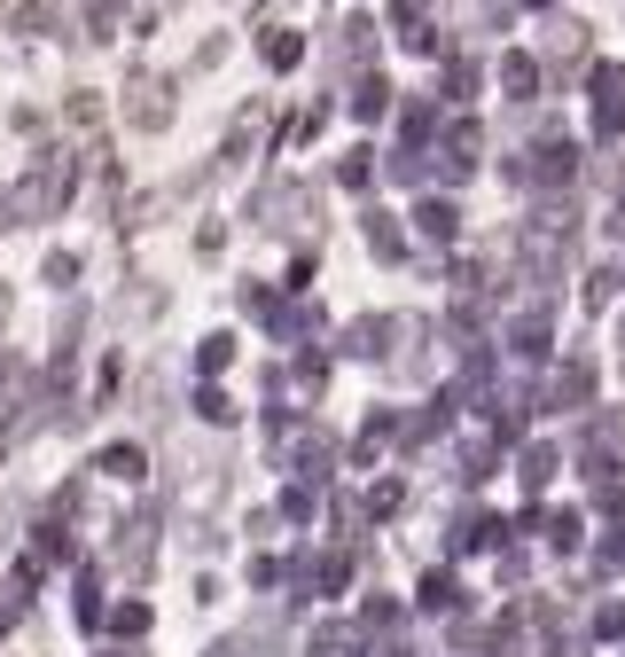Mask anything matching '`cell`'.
Returning <instances> with one entry per match:
<instances>
[{
    "label": "cell",
    "mask_w": 625,
    "mask_h": 657,
    "mask_svg": "<svg viewBox=\"0 0 625 657\" xmlns=\"http://www.w3.org/2000/svg\"><path fill=\"white\" fill-rule=\"evenodd\" d=\"M196 407H204V423H235V399H227V391H204Z\"/></svg>",
    "instance_id": "cell-18"
},
{
    "label": "cell",
    "mask_w": 625,
    "mask_h": 657,
    "mask_svg": "<svg viewBox=\"0 0 625 657\" xmlns=\"http://www.w3.org/2000/svg\"><path fill=\"white\" fill-rule=\"evenodd\" d=\"M610 290H617V267H594L586 274V305H610Z\"/></svg>",
    "instance_id": "cell-16"
},
{
    "label": "cell",
    "mask_w": 625,
    "mask_h": 657,
    "mask_svg": "<svg viewBox=\"0 0 625 657\" xmlns=\"http://www.w3.org/2000/svg\"><path fill=\"white\" fill-rule=\"evenodd\" d=\"M445 95H454V103L477 95V63H454V71H445Z\"/></svg>",
    "instance_id": "cell-15"
},
{
    "label": "cell",
    "mask_w": 625,
    "mask_h": 657,
    "mask_svg": "<svg viewBox=\"0 0 625 657\" xmlns=\"http://www.w3.org/2000/svg\"><path fill=\"white\" fill-rule=\"evenodd\" d=\"M0 321H9V282H0Z\"/></svg>",
    "instance_id": "cell-21"
},
{
    "label": "cell",
    "mask_w": 625,
    "mask_h": 657,
    "mask_svg": "<svg viewBox=\"0 0 625 657\" xmlns=\"http://www.w3.org/2000/svg\"><path fill=\"white\" fill-rule=\"evenodd\" d=\"M548 470H556V454H548V446H531V454H524V485H548Z\"/></svg>",
    "instance_id": "cell-17"
},
{
    "label": "cell",
    "mask_w": 625,
    "mask_h": 657,
    "mask_svg": "<svg viewBox=\"0 0 625 657\" xmlns=\"http://www.w3.org/2000/svg\"><path fill=\"white\" fill-rule=\"evenodd\" d=\"M258 47H266V63H274V71H290V63L305 55V40H298V32H282V24H274V32H266Z\"/></svg>",
    "instance_id": "cell-12"
},
{
    "label": "cell",
    "mask_w": 625,
    "mask_h": 657,
    "mask_svg": "<svg viewBox=\"0 0 625 657\" xmlns=\"http://www.w3.org/2000/svg\"><path fill=\"white\" fill-rule=\"evenodd\" d=\"M384 103H391V87H384V78L368 71L360 87H352V110H360V118H384Z\"/></svg>",
    "instance_id": "cell-13"
},
{
    "label": "cell",
    "mask_w": 625,
    "mask_h": 657,
    "mask_svg": "<svg viewBox=\"0 0 625 657\" xmlns=\"http://www.w3.org/2000/svg\"><path fill=\"white\" fill-rule=\"evenodd\" d=\"M17 212H24V204H17L9 189H0V227H17Z\"/></svg>",
    "instance_id": "cell-20"
},
{
    "label": "cell",
    "mask_w": 625,
    "mask_h": 657,
    "mask_svg": "<svg viewBox=\"0 0 625 657\" xmlns=\"http://www.w3.org/2000/svg\"><path fill=\"white\" fill-rule=\"evenodd\" d=\"M103 470H110V477H141V446H110Z\"/></svg>",
    "instance_id": "cell-14"
},
{
    "label": "cell",
    "mask_w": 625,
    "mask_h": 657,
    "mask_svg": "<svg viewBox=\"0 0 625 657\" xmlns=\"http://www.w3.org/2000/svg\"><path fill=\"white\" fill-rule=\"evenodd\" d=\"M258 133H266V103H250L235 126H227V141H219V157H250L258 149Z\"/></svg>",
    "instance_id": "cell-6"
},
{
    "label": "cell",
    "mask_w": 625,
    "mask_h": 657,
    "mask_svg": "<svg viewBox=\"0 0 625 657\" xmlns=\"http://www.w3.org/2000/svg\"><path fill=\"white\" fill-rule=\"evenodd\" d=\"M586 391H594V360H563L548 384V407H586Z\"/></svg>",
    "instance_id": "cell-5"
},
{
    "label": "cell",
    "mask_w": 625,
    "mask_h": 657,
    "mask_svg": "<svg viewBox=\"0 0 625 657\" xmlns=\"http://www.w3.org/2000/svg\"><path fill=\"white\" fill-rule=\"evenodd\" d=\"M384 337H391V321H376V313H368V321H352V345H344V353L376 360V353H384Z\"/></svg>",
    "instance_id": "cell-9"
},
{
    "label": "cell",
    "mask_w": 625,
    "mask_h": 657,
    "mask_svg": "<svg viewBox=\"0 0 625 657\" xmlns=\"http://www.w3.org/2000/svg\"><path fill=\"white\" fill-rule=\"evenodd\" d=\"M157 9H172V0H149V24H157Z\"/></svg>",
    "instance_id": "cell-22"
},
{
    "label": "cell",
    "mask_w": 625,
    "mask_h": 657,
    "mask_svg": "<svg viewBox=\"0 0 625 657\" xmlns=\"http://www.w3.org/2000/svg\"><path fill=\"white\" fill-rule=\"evenodd\" d=\"M126 118H133L141 133H157V126L172 118V78H157V71H133V78H126Z\"/></svg>",
    "instance_id": "cell-3"
},
{
    "label": "cell",
    "mask_w": 625,
    "mask_h": 657,
    "mask_svg": "<svg viewBox=\"0 0 625 657\" xmlns=\"http://www.w3.org/2000/svg\"><path fill=\"white\" fill-rule=\"evenodd\" d=\"M500 78H508V95H524V103L540 95V63H531V55H508V63H500Z\"/></svg>",
    "instance_id": "cell-10"
},
{
    "label": "cell",
    "mask_w": 625,
    "mask_h": 657,
    "mask_svg": "<svg viewBox=\"0 0 625 657\" xmlns=\"http://www.w3.org/2000/svg\"><path fill=\"white\" fill-rule=\"evenodd\" d=\"M414 227H422L430 243H445V235H454V227H462V212H454V204H438V196H430V204L414 212Z\"/></svg>",
    "instance_id": "cell-7"
},
{
    "label": "cell",
    "mask_w": 625,
    "mask_h": 657,
    "mask_svg": "<svg viewBox=\"0 0 625 657\" xmlns=\"http://www.w3.org/2000/svg\"><path fill=\"white\" fill-rule=\"evenodd\" d=\"M571 173H579V149H571L563 133H548L540 157H524V164H516V181H540V189H563Z\"/></svg>",
    "instance_id": "cell-4"
},
{
    "label": "cell",
    "mask_w": 625,
    "mask_h": 657,
    "mask_svg": "<svg viewBox=\"0 0 625 657\" xmlns=\"http://www.w3.org/2000/svg\"><path fill=\"white\" fill-rule=\"evenodd\" d=\"M313 212H321V204H313V189H298V181H266V189L250 196V219L274 227V235H282V227L313 235Z\"/></svg>",
    "instance_id": "cell-2"
},
{
    "label": "cell",
    "mask_w": 625,
    "mask_h": 657,
    "mask_svg": "<svg viewBox=\"0 0 625 657\" xmlns=\"http://www.w3.org/2000/svg\"><path fill=\"white\" fill-rule=\"evenodd\" d=\"M617 345H625V337H617Z\"/></svg>",
    "instance_id": "cell-23"
},
{
    "label": "cell",
    "mask_w": 625,
    "mask_h": 657,
    "mask_svg": "<svg viewBox=\"0 0 625 657\" xmlns=\"http://www.w3.org/2000/svg\"><path fill=\"white\" fill-rule=\"evenodd\" d=\"M368 243H376V259H407V235H399V219H384V212H368Z\"/></svg>",
    "instance_id": "cell-8"
},
{
    "label": "cell",
    "mask_w": 625,
    "mask_h": 657,
    "mask_svg": "<svg viewBox=\"0 0 625 657\" xmlns=\"http://www.w3.org/2000/svg\"><path fill=\"white\" fill-rule=\"evenodd\" d=\"M368 47H376V24H368V17H344V40H336V55L368 63Z\"/></svg>",
    "instance_id": "cell-11"
},
{
    "label": "cell",
    "mask_w": 625,
    "mask_h": 657,
    "mask_svg": "<svg viewBox=\"0 0 625 657\" xmlns=\"http://www.w3.org/2000/svg\"><path fill=\"white\" fill-rule=\"evenodd\" d=\"M71 181H78V157L71 149H40V173L24 181V219H55L63 204H71Z\"/></svg>",
    "instance_id": "cell-1"
},
{
    "label": "cell",
    "mask_w": 625,
    "mask_h": 657,
    "mask_svg": "<svg viewBox=\"0 0 625 657\" xmlns=\"http://www.w3.org/2000/svg\"><path fill=\"white\" fill-rule=\"evenodd\" d=\"M235 360V337H204V368H227Z\"/></svg>",
    "instance_id": "cell-19"
}]
</instances>
